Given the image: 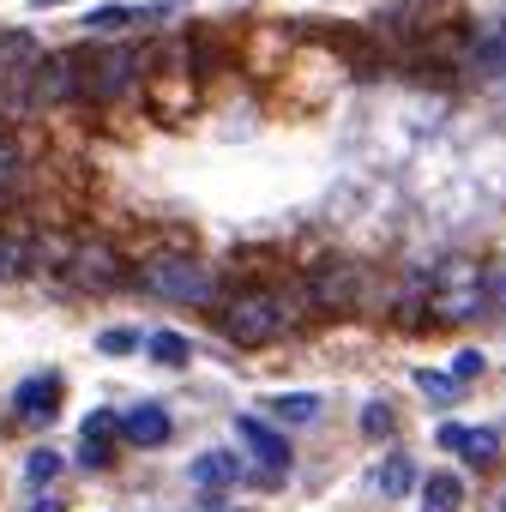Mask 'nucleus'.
Segmentation results:
<instances>
[{
	"instance_id": "nucleus-1",
	"label": "nucleus",
	"mask_w": 506,
	"mask_h": 512,
	"mask_svg": "<svg viewBox=\"0 0 506 512\" xmlns=\"http://www.w3.org/2000/svg\"><path fill=\"white\" fill-rule=\"evenodd\" d=\"M217 326H223V338H229L235 350H266V344L284 332V302H278V290L247 284V290H235V296L217 308Z\"/></svg>"
},
{
	"instance_id": "nucleus-2",
	"label": "nucleus",
	"mask_w": 506,
	"mask_h": 512,
	"mask_svg": "<svg viewBox=\"0 0 506 512\" xmlns=\"http://www.w3.org/2000/svg\"><path fill=\"white\" fill-rule=\"evenodd\" d=\"M133 284L157 302H181V308H199L211 302V272L193 260V253H151V260L133 266Z\"/></svg>"
},
{
	"instance_id": "nucleus-3",
	"label": "nucleus",
	"mask_w": 506,
	"mask_h": 512,
	"mask_svg": "<svg viewBox=\"0 0 506 512\" xmlns=\"http://www.w3.org/2000/svg\"><path fill=\"white\" fill-rule=\"evenodd\" d=\"M127 278H133V266L121 260V247L103 241V235L73 241V247H67V260H61V284L79 290V296H109V290H121Z\"/></svg>"
},
{
	"instance_id": "nucleus-4",
	"label": "nucleus",
	"mask_w": 506,
	"mask_h": 512,
	"mask_svg": "<svg viewBox=\"0 0 506 512\" xmlns=\"http://www.w3.org/2000/svg\"><path fill=\"white\" fill-rule=\"evenodd\" d=\"M79 61V97H91V103H115L133 79H139V55L133 49H79L73 55Z\"/></svg>"
},
{
	"instance_id": "nucleus-5",
	"label": "nucleus",
	"mask_w": 506,
	"mask_h": 512,
	"mask_svg": "<svg viewBox=\"0 0 506 512\" xmlns=\"http://www.w3.org/2000/svg\"><path fill=\"white\" fill-rule=\"evenodd\" d=\"M302 290H308V308H320V314H344V308H356L362 278H356L350 260H314L308 278H302Z\"/></svg>"
},
{
	"instance_id": "nucleus-6",
	"label": "nucleus",
	"mask_w": 506,
	"mask_h": 512,
	"mask_svg": "<svg viewBox=\"0 0 506 512\" xmlns=\"http://www.w3.org/2000/svg\"><path fill=\"white\" fill-rule=\"evenodd\" d=\"M7 404L19 422H55L61 416V374H25Z\"/></svg>"
},
{
	"instance_id": "nucleus-7",
	"label": "nucleus",
	"mask_w": 506,
	"mask_h": 512,
	"mask_svg": "<svg viewBox=\"0 0 506 512\" xmlns=\"http://www.w3.org/2000/svg\"><path fill=\"white\" fill-rule=\"evenodd\" d=\"M79 97V61L73 55H43L31 67V103H73Z\"/></svg>"
},
{
	"instance_id": "nucleus-8",
	"label": "nucleus",
	"mask_w": 506,
	"mask_h": 512,
	"mask_svg": "<svg viewBox=\"0 0 506 512\" xmlns=\"http://www.w3.org/2000/svg\"><path fill=\"white\" fill-rule=\"evenodd\" d=\"M115 434H121V416H115V410H91V416H85L79 464H85V470H109V464H115Z\"/></svg>"
},
{
	"instance_id": "nucleus-9",
	"label": "nucleus",
	"mask_w": 506,
	"mask_h": 512,
	"mask_svg": "<svg viewBox=\"0 0 506 512\" xmlns=\"http://www.w3.org/2000/svg\"><path fill=\"white\" fill-rule=\"evenodd\" d=\"M235 434H241V446L260 458V464H272V470L290 464V440H284L272 422H260V416H235Z\"/></svg>"
},
{
	"instance_id": "nucleus-10",
	"label": "nucleus",
	"mask_w": 506,
	"mask_h": 512,
	"mask_svg": "<svg viewBox=\"0 0 506 512\" xmlns=\"http://www.w3.org/2000/svg\"><path fill=\"white\" fill-rule=\"evenodd\" d=\"M121 434H127L133 446H163V440L175 434V422H169V410H163V404H151V398H145V404H133V410L121 416Z\"/></svg>"
},
{
	"instance_id": "nucleus-11",
	"label": "nucleus",
	"mask_w": 506,
	"mask_h": 512,
	"mask_svg": "<svg viewBox=\"0 0 506 512\" xmlns=\"http://www.w3.org/2000/svg\"><path fill=\"white\" fill-rule=\"evenodd\" d=\"M440 446L446 452H464L470 464H494L500 458V434L494 428H458V422H446L440 428Z\"/></svg>"
},
{
	"instance_id": "nucleus-12",
	"label": "nucleus",
	"mask_w": 506,
	"mask_h": 512,
	"mask_svg": "<svg viewBox=\"0 0 506 512\" xmlns=\"http://www.w3.org/2000/svg\"><path fill=\"white\" fill-rule=\"evenodd\" d=\"M193 482L199 488H229V482H241V458L235 452H199L193 458Z\"/></svg>"
},
{
	"instance_id": "nucleus-13",
	"label": "nucleus",
	"mask_w": 506,
	"mask_h": 512,
	"mask_svg": "<svg viewBox=\"0 0 506 512\" xmlns=\"http://www.w3.org/2000/svg\"><path fill=\"white\" fill-rule=\"evenodd\" d=\"M458 506H464V482L452 470L422 476V512H458Z\"/></svg>"
},
{
	"instance_id": "nucleus-14",
	"label": "nucleus",
	"mask_w": 506,
	"mask_h": 512,
	"mask_svg": "<svg viewBox=\"0 0 506 512\" xmlns=\"http://www.w3.org/2000/svg\"><path fill=\"white\" fill-rule=\"evenodd\" d=\"M266 410H272L278 422L302 428V422H314V416H320V398H314V392H272V398H266Z\"/></svg>"
},
{
	"instance_id": "nucleus-15",
	"label": "nucleus",
	"mask_w": 506,
	"mask_h": 512,
	"mask_svg": "<svg viewBox=\"0 0 506 512\" xmlns=\"http://www.w3.org/2000/svg\"><path fill=\"white\" fill-rule=\"evenodd\" d=\"M151 362H163V368H181L187 356H193V344L181 338V332H145V344H139Z\"/></svg>"
},
{
	"instance_id": "nucleus-16",
	"label": "nucleus",
	"mask_w": 506,
	"mask_h": 512,
	"mask_svg": "<svg viewBox=\"0 0 506 512\" xmlns=\"http://www.w3.org/2000/svg\"><path fill=\"white\" fill-rule=\"evenodd\" d=\"M410 488H416V470H410V458H404V452H392V458L380 464V494H386V500H398V494H410Z\"/></svg>"
},
{
	"instance_id": "nucleus-17",
	"label": "nucleus",
	"mask_w": 506,
	"mask_h": 512,
	"mask_svg": "<svg viewBox=\"0 0 506 512\" xmlns=\"http://www.w3.org/2000/svg\"><path fill=\"white\" fill-rule=\"evenodd\" d=\"M19 175H25V157H19L13 133L0 127V193H13V187H19Z\"/></svg>"
},
{
	"instance_id": "nucleus-18",
	"label": "nucleus",
	"mask_w": 506,
	"mask_h": 512,
	"mask_svg": "<svg viewBox=\"0 0 506 512\" xmlns=\"http://www.w3.org/2000/svg\"><path fill=\"white\" fill-rule=\"evenodd\" d=\"M145 344V332H133V326H109V332H97V350L103 356H127V350H139Z\"/></svg>"
},
{
	"instance_id": "nucleus-19",
	"label": "nucleus",
	"mask_w": 506,
	"mask_h": 512,
	"mask_svg": "<svg viewBox=\"0 0 506 512\" xmlns=\"http://www.w3.org/2000/svg\"><path fill=\"white\" fill-rule=\"evenodd\" d=\"M416 386H422L434 404H452V398H458V380H452V374H434V368H416Z\"/></svg>"
},
{
	"instance_id": "nucleus-20",
	"label": "nucleus",
	"mask_w": 506,
	"mask_h": 512,
	"mask_svg": "<svg viewBox=\"0 0 506 512\" xmlns=\"http://www.w3.org/2000/svg\"><path fill=\"white\" fill-rule=\"evenodd\" d=\"M61 464H67V458H61L55 446H43V452H31V458H25V476H31V482H55V476H61Z\"/></svg>"
},
{
	"instance_id": "nucleus-21",
	"label": "nucleus",
	"mask_w": 506,
	"mask_h": 512,
	"mask_svg": "<svg viewBox=\"0 0 506 512\" xmlns=\"http://www.w3.org/2000/svg\"><path fill=\"white\" fill-rule=\"evenodd\" d=\"M19 272H25V247H19V235H0V284L19 278Z\"/></svg>"
},
{
	"instance_id": "nucleus-22",
	"label": "nucleus",
	"mask_w": 506,
	"mask_h": 512,
	"mask_svg": "<svg viewBox=\"0 0 506 512\" xmlns=\"http://www.w3.org/2000/svg\"><path fill=\"white\" fill-rule=\"evenodd\" d=\"M133 19H139V13H133V7H97V13H91V19H85V25H91V31H127V25H133Z\"/></svg>"
},
{
	"instance_id": "nucleus-23",
	"label": "nucleus",
	"mask_w": 506,
	"mask_h": 512,
	"mask_svg": "<svg viewBox=\"0 0 506 512\" xmlns=\"http://www.w3.org/2000/svg\"><path fill=\"white\" fill-rule=\"evenodd\" d=\"M392 428H398V416H392L386 404H368V410H362V434H368V440H386Z\"/></svg>"
},
{
	"instance_id": "nucleus-24",
	"label": "nucleus",
	"mask_w": 506,
	"mask_h": 512,
	"mask_svg": "<svg viewBox=\"0 0 506 512\" xmlns=\"http://www.w3.org/2000/svg\"><path fill=\"white\" fill-rule=\"evenodd\" d=\"M476 374H482V356H476V350H458V362H452V380L464 386V380H476Z\"/></svg>"
},
{
	"instance_id": "nucleus-25",
	"label": "nucleus",
	"mask_w": 506,
	"mask_h": 512,
	"mask_svg": "<svg viewBox=\"0 0 506 512\" xmlns=\"http://www.w3.org/2000/svg\"><path fill=\"white\" fill-rule=\"evenodd\" d=\"M31 512H67V506H61V500H37Z\"/></svg>"
},
{
	"instance_id": "nucleus-26",
	"label": "nucleus",
	"mask_w": 506,
	"mask_h": 512,
	"mask_svg": "<svg viewBox=\"0 0 506 512\" xmlns=\"http://www.w3.org/2000/svg\"><path fill=\"white\" fill-rule=\"evenodd\" d=\"M31 7H37V13H49V7H67V0H31Z\"/></svg>"
},
{
	"instance_id": "nucleus-27",
	"label": "nucleus",
	"mask_w": 506,
	"mask_h": 512,
	"mask_svg": "<svg viewBox=\"0 0 506 512\" xmlns=\"http://www.w3.org/2000/svg\"><path fill=\"white\" fill-rule=\"evenodd\" d=\"M500 512H506V506H500Z\"/></svg>"
}]
</instances>
